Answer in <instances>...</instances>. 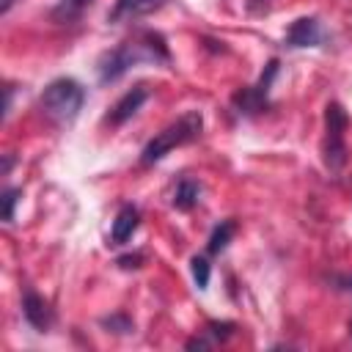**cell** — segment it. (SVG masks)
Returning a JSON list of instances; mask_svg holds the SVG:
<instances>
[{
  "mask_svg": "<svg viewBox=\"0 0 352 352\" xmlns=\"http://www.w3.org/2000/svg\"><path fill=\"white\" fill-rule=\"evenodd\" d=\"M140 60H170V52H168V44L160 33H140L138 38L132 41H124L118 44L116 50H107L102 58H99V80L102 82H116L121 74L129 72V66L140 63Z\"/></svg>",
  "mask_w": 352,
  "mask_h": 352,
  "instance_id": "cell-1",
  "label": "cell"
},
{
  "mask_svg": "<svg viewBox=\"0 0 352 352\" xmlns=\"http://www.w3.org/2000/svg\"><path fill=\"white\" fill-rule=\"evenodd\" d=\"M201 126H204V116L198 110H190L184 116H179L173 124H168L162 132H157L140 151V165H154L160 162L168 151H173L176 146H184L190 140H195L201 135Z\"/></svg>",
  "mask_w": 352,
  "mask_h": 352,
  "instance_id": "cell-2",
  "label": "cell"
},
{
  "mask_svg": "<svg viewBox=\"0 0 352 352\" xmlns=\"http://www.w3.org/2000/svg\"><path fill=\"white\" fill-rule=\"evenodd\" d=\"M82 102H85V88L72 77L52 80L38 96V104H41L44 116L52 118L55 124H72L80 116Z\"/></svg>",
  "mask_w": 352,
  "mask_h": 352,
  "instance_id": "cell-3",
  "label": "cell"
},
{
  "mask_svg": "<svg viewBox=\"0 0 352 352\" xmlns=\"http://www.w3.org/2000/svg\"><path fill=\"white\" fill-rule=\"evenodd\" d=\"M344 132H346V113H344V107L338 102H330L324 107V143H322L324 165L330 170H341L344 162H346Z\"/></svg>",
  "mask_w": 352,
  "mask_h": 352,
  "instance_id": "cell-4",
  "label": "cell"
},
{
  "mask_svg": "<svg viewBox=\"0 0 352 352\" xmlns=\"http://www.w3.org/2000/svg\"><path fill=\"white\" fill-rule=\"evenodd\" d=\"M275 77H278V58H272V60L264 66V72H261V77H258L256 85L242 88V91H236V94L231 96L236 113H242V116H256V113H261V110L270 104V88H272V80H275Z\"/></svg>",
  "mask_w": 352,
  "mask_h": 352,
  "instance_id": "cell-5",
  "label": "cell"
},
{
  "mask_svg": "<svg viewBox=\"0 0 352 352\" xmlns=\"http://www.w3.org/2000/svg\"><path fill=\"white\" fill-rule=\"evenodd\" d=\"M168 0H116L110 14H107V22L118 25V22H132V19H140V16H148L154 11H160Z\"/></svg>",
  "mask_w": 352,
  "mask_h": 352,
  "instance_id": "cell-6",
  "label": "cell"
},
{
  "mask_svg": "<svg viewBox=\"0 0 352 352\" xmlns=\"http://www.w3.org/2000/svg\"><path fill=\"white\" fill-rule=\"evenodd\" d=\"M324 38L322 25L316 16H300L289 25L286 30V44L289 47H319Z\"/></svg>",
  "mask_w": 352,
  "mask_h": 352,
  "instance_id": "cell-7",
  "label": "cell"
},
{
  "mask_svg": "<svg viewBox=\"0 0 352 352\" xmlns=\"http://www.w3.org/2000/svg\"><path fill=\"white\" fill-rule=\"evenodd\" d=\"M22 316H25V322H28L30 327H36L38 333L50 330V324H52V319H55L50 302H47L41 294H36L33 289H28L25 297H22Z\"/></svg>",
  "mask_w": 352,
  "mask_h": 352,
  "instance_id": "cell-8",
  "label": "cell"
},
{
  "mask_svg": "<svg viewBox=\"0 0 352 352\" xmlns=\"http://www.w3.org/2000/svg\"><path fill=\"white\" fill-rule=\"evenodd\" d=\"M148 99V91H146V85H135V88H129L113 107H110V113H107V121L113 124V126H118V124H124V121H129L140 107H143V102Z\"/></svg>",
  "mask_w": 352,
  "mask_h": 352,
  "instance_id": "cell-9",
  "label": "cell"
},
{
  "mask_svg": "<svg viewBox=\"0 0 352 352\" xmlns=\"http://www.w3.org/2000/svg\"><path fill=\"white\" fill-rule=\"evenodd\" d=\"M138 226H140V212H138V206H132V204H124L121 209H118V214H116V220H113V228H110V242L113 245H124L135 231H138Z\"/></svg>",
  "mask_w": 352,
  "mask_h": 352,
  "instance_id": "cell-10",
  "label": "cell"
},
{
  "mask_svg": "<svg viewBox=\"0 0 352 352\" xmlns=\"http://www.w3.org/2000/svg\"><path fill=\"white\" fill-rule=\"evenodd\" d=\"M198 201H201V184L192 182V179H182L176 184V190H173V198H170V204L176 209H182V212H190Z\"/></svg>",
  "mask_w": 352,
  "mask_h": 352,
  "instance_id": "cell-11",
  "label": "cell"
},
{
  "mask_svg": "<svg viewBox=\"0 0 352 352\" xmlns=\"http://www.w3.org/2000/svg\"><path fill=\"white\" fill-rule=\"evenodd\" d=\"M91 3H94V0H60V3L50 11V16H52V22H58V25H69V22L80 19V16L91 8Z\"/></svg>",
  "mask_w": 352,
  "mask_h": 352,
  "instance_id": "cell-12",
  "label": "cell"
},
{
  "mask_svg": "<svg viewBox=\"0 0 352 352\" xmlns=\"http://www.w3.org/2000/svg\"><path fill=\"white\" fill-rule=\"evenodd\" d=\"M234 231H236V223H234V220H223V223H217V226L212 228V234H209V242H206V250H209L212 256H217V253H223V250L228 248V242H231V236H234Z\"/></svg>",
  "mask_w": 352,
  "mask_h": 352,
  "instance_id": "cell-13",
  "label": "cell"
},
{
  "mask_svg": "<svg viewBox=\"0 0 352 352\" xmlns=\"http://www.w3.org/2000/svg\"><path fill=\"white\" fill-rule=\"evenodd\" d=\"M19 195H22L19 187H6V192H3V220H6V223L14 220V209H16Z\"/></svg>",
  "mask_w": 352,
  "mask_h": 352,
  "instance_id": "cell-14",
  "label": "cell"
},
{
  "mask_svg": "<svg viewBox=\"0 0 352 352\" xmlns=\"http://www.w3.org/2000/svg\"><path fill=\"white\" fill-rule=\"evenodd\" d=\"M190 264H192V278H195L198 289H206L209 286V261L204 256H195Z\"/></svg>",
  "mask_w": 352,
  "mask_h": 352,
  "instance_id": "cell-15",
  "label": "cell"
},
{
  "mask_svg": "<svg viewBox=\"0 0 352 352\" xmlns=\"http://www.w3.org/2000/svg\"><path fill=\"white\" fill-rule=\"evenodd\" d=\"M102 324H104V327H113L116 333H129V330H132V319H126L124 314H113V316L102 319Z\"/></svg>",
  "mask_w": 352,
  "mask_h": 352,
  "instance_id": "cell-16",
  "label": "cell"
},
{
  "mask_svg": "<svg viewBox=\"0 0 352 352\" xmlns=\"http://www.w3.org/2000/svg\"><path fill=\"white\" fill-rule=\"evenodd\" d=\"M206 333H209L214 341H217V338L226 341V338L234 333V324H231V322H209V324H206Z\"/></svg>",
  "mask_w": 352,
  "mask_h": 352,
  "instance_id": "cell-17",
  "label": "cell"
},
{
  "mask_svg": "<svg viewBox=\"0 0 352 352\" xmlns=\"http://www.w3.org/2000/svg\"><path fill=\"white\" fill-rule=\"evenodd\" d=\"M118 264L124 270H138L143 264V253H126V256H118Z\"/></svg>",
  "mask_w": 352,
  "mask_h": 352,
  "instance_id": "cell-18",
  "label": "cell"
},
{
  "mask_svg": "<svg viewBox=\"0 0 352 352\" xmlns=\"http://www.w3.org/2000/svg\"><path fill=\"white\" fill-rule=\"evenodd\" d=\"M11 6H14V0H0V14H8Z\"/></svg>",
  "mask_w": 352,
  "mask_h": 352,
  "instance_id": "cell-19",
  "label": "cell"
}]
</instances>
